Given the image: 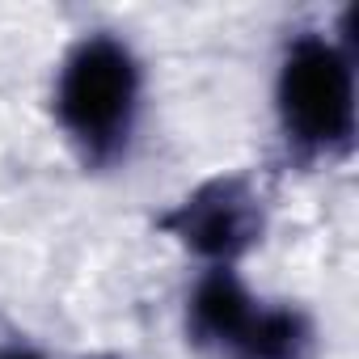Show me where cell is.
I'll return each instance as SVG.
<instances>
[{"mask_svg": "<svg viewBox=\"0 0 359 359\" xmlns=\"http://www.w3.org/2000/svg\"><path fill=\"white\" fill-rule=\"evenodd\" d=\"M140 110V64L127 43L93 34L64 60L55 114L89 161H114L127 148Z\"/></svg>", "mask_w": 359, "mask_h": 359, "instance_id": "6da1fadb", "label": "cell"}, {"mask_svg": "<svg viewBox=\"0 0 359 359\" xmlns=\"http://www.w3.org/2000/svg\"><path fill=\"white\" fill-rule=\"evenodd\" d=\"M279 123L304 152L346 148L355 135V68L351 51L321 34H300L279 68Z\"/></svg>", "mask_w": 359, "mask_h": 359, "instance_id": "7a4b0ae2", "label": "cell"}, {"mask_svg": "<svg viewBox=\"0 0 359 359\" xmlns=\"http://www.w3.org/2000/svg\"><path fill=\"white\" fill-rule=\"evenodd\" d=\"M182 245L229 266L262 237V203L245 177H216L161 220Z\"/></svg>", "mask_w": 359, "mask_h": 359, "instance_id": "3957f363", "label": "cell"}, {"mask_svg": "<svg viewBox=\"0 0 359 359\" xmlns=\"http://www.w3.org/2000/svg\"><path fill=\"white\" fill-rule=\"evenodd\" d=\"M258 300L245 292V283L229 271V266H212L195 292H191V304H187V330H191V342L203 346V351H216V355H229L241 338V330L250 325Z\"/></svg>", "mask_w": 359, "mask_h": 359, "instance_id": "277c9868", "label": "cell"}, {"mask_svg": "<svg viewBox=\"0 0 359 359\" xmlns=\"http://www.w3.org/2000/svg\"><path fill=\"white\" fill-rule=\"evenodd\" d=\"M229 359H313V325L300 309L258 304Z\"/></svg>", "mask_w": 359, "mask_h": 359, "instance_id": "5b68a950", "label": "cell"}, {"mask_svg": "<svg viewBox=\"0 0 359 359\" xmlns=\"http://www.w3.org/2000/svg\"><path fill=\"white\" fill-rule=\"evenodd\" d=\"M0 359H43L34 346H5V351H0Z\"/></svg>", "mask_w": 359, "mask_h": 359, "instance_id": "8992f818", "label": "cell"}]
</instances>
